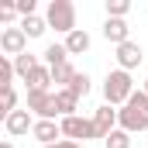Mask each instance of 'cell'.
<instances>
[{
  "mask_svg": "<svg viewBox=\"0 0 148 148\" xmlns=\"http://www.w3.org/2000/svg\"><path fill=\"white\" fill-rule=\"evenodd\" d=\"M24 83H28V90H48V86H52V69L41 62V66H38V69L28 76Z\"/></svg>",
  "mask_w": 148,
  "mask_h": 148,
  "instance_id": "cell-17",
  "label": "cell"
},
{
  "mask_svg": "<svg viewBox=\"0 0 148 148\" xmlns=\"http://www.w3.org/2000/svg\"><path fill=\"white\" fill-rule=\"evenodd\" d=\"M127 107H138V110L148 114V93H145V90H134V93H131V100H127Z\"/></svg>",
  "mask_w": 148,
  "mask_h": 148,
  "instance_id": "cell-23",
  "label": "cell"
},
{
  "mask_svg": "<svg viewBox=\"0 0 148 148\" xmlns=\"http://www.w3.org/2000/svg\"><path fill=\"white\" fill-rule=\"evenodd\" d=\"M59 127H62V138H69V141H79V145H86L90 138H97L93 117H83V114L62 117V121H59Z\"/></svg>",
  "mask_w": 148,
  "mask_h": 148,
  "instance_id": "cell-3",
  "label": "cell"
},
{
  "mask_svg": "<svg viewBox=\"0 0 148 148\" xmlns=\"http://www.w3.org/2000/svg\"><path fill=\"white\" fill-rule=\"evenodd\" d=\"M14 110H17V93H14V86H10V90H3V117L14 114Z\"/></svg>",
  "mask_w": 148,
  "mask_h": 148,
  "instance_id": "cell-24",
  "label": "cell"
},
{
  "mask_svg": "<svg viewBox=\"0 0 148 148\" xmlns=\"http://www.w3.org/2000/svg\"><path fill=\"white\" fill-rule=\"evenodd\" d=\"M0 148H14V141H10V138H7V141H0Z\"/></svg>",
  "mask_w": 148,
  "mask_h": 148,
  "instance_id": "cell-28",
  "label": "cell"
},
{
  "mask_svg": "<svg viewBox=\"0 0 148 148\" xmlns=\"http://www.w3.org/2000/svg\"><path fill=\"white\" fill-rule=\"evenodd\" d=\"M90 45H93V38L86 28H76L73 35H66V48H69V55H83V52H90Z\"/></svg>",
  "mask_w": 148,
  "mask_h": 148,
  "instance_id": "cell-14",
  "label": "cell"
},
{
  "mask_svg": "<svg viewBox=\"0 0 148 148\" xmlns=\"http://www.w3.org/2000/svg\"><path fill=\"white\" fill-rule=\"evenodd\" d=\"M41 59H45V66H48V69L66 66V62H69V48H66V41H52V45H45Z\"/></svg>",
  "mask_w": 148,
  "mask_h": 148,
  "instance_id": "cell-13",
  "label": "cell"
},
{
  "mask_svg": "<svg viewBox=\"0 0 148 148\" xmlns=\"http://www.w3.org/2000/svg\"><path fill=\"white\" fill-rule=\"evenodd\" d=\"M131 93H134V79L131 73H124V69H110L107 79H103V100L110 103V107H127V100H131Z\"/></svg>",
  "mask_w": 148,
  "mask_h": 148,
  "instance_id": "cell-1",
  "label": "cell"
},
{
  "mask_svg": "<svg viewBox=\"0 0 148 148\" xmlns=\"http://www.w3.org/2000/svg\"><path fill=\"white\" fill-rule=\"evenodd\" d=\"M14 17H21V14H17V7H14V3H3V7H0V21H3V24H10Z\"/></svg>",
  "mask_w": 148,
  "mask_h": 148,
  "instance_id": "cell-26",
  "label": "cell"
},
{
  "mask_svg": "<svg viewBox=\"0 0 148 148\" xmlns=\"http://www.w3.org/2000/svg\"><path fill=\"white\" fill-rule=\"evenodd\" d=\"M24 107L35 114V121H55L59 117V110H55V93L52 90H28Z\"/></svg>",
  "mask_w": 148,
  "mask_h": 148,
  "instance_id": "cell-4",
  "label": "cell"
},
{
  "mask_svg": "<svg viewBox=\"0 0 148 148\" xmlns=\"http://www.w3.org/2000/svg\"><path fill=\"white\" fill-rule=\"evenodd\" d=\"M38 66H41V59H38V55H31V52H24V55H17V59H14V73L21 76V79H28Z\"/></svg>",
  "mask_w": 148,
  "mask_h": 148,
  "instance_id": "cell-16",
  "label": "cell"
},
{
  "mask_svg": "<svg viewBox=\"0 0 148 148\" xmlns=\"http://www.w3.org/2000/svg\"><path fill=\"white\" fill-rule=\"evenodd\" d=\"M103 145H107V148H131V134L117 127V131H110V134L103 138Z\"/></svg>",
  "mask_w": 148,
  "mask_h": 148,
  "instance_id": "cell-21",
  "label": "cell"
},
{
  "mask_svg": "<svg viewBox=\"0 0 148 148\" xmlns=\"http://www.w3.org/2000/svg\"><path fill=\"white\" fill-rule=\"evenodd\" d=\"M93 127H97V138H107L110 131H117V107L103 103L93 110Z\"/></svg>",
  "mask_w": 148,
  "mask_h": 148,
  "instance_id": "cell-9",
  "label": "cell"
},
{
  "mask_svg": "<svg viewBox=\"0 0 148 148\" xmlns=\"http://www.w3.org/2000/svg\"><path fill=\"white\" fill-rule=\"evenodd\" d=\"M127 10H131V0H107V17H127Z\"/></svg>",
  "mask_w": 148,
  "mask_h": 148,
  "instance_id": "cell-22",
  "label": "cell"
},
{
  "mask_svg": "<svg viewBox=\"0 0 148 148\" xmlns=\"http://www.w3.org/2000/svg\"><path fill=\"white\" fill-rule=\"evenodd\" d=\"M76 79V69H73V62H66V66H55L52 69V83L59 86V90H66L69 83Z\"/></svg>",
  "mask_w": 148,
  "mask_h": 148,
  "instance_id": "cell-18",
  "label": "cell"
},
{
  "mask_svg": "<svg viewBox=\"0 0 148 148\" xmlns=\"http://www.w3.org/2000/svg\"><path fill=\"white\" fill-rule=\"evenodd\" d=\"M14 7H17V14H21V17H31V14L38 10V3H35V0H17Z\"/></svg>",
  "mask_w": 148,
  "mask_h": 148,
  "instance_id": "cell-25",
  "label": "cell"
},
{
  "mask_svg": "<svg viewBox=\"0 0 148 148\" xmlns=\"http://www.w3.org/2000/svg\"><path fill=\"white\" fill-rule=\"evenodd\" d=\"M141 90H145V93H148V79H145V86H141Z\"/></svg>",
  "mask_w": 148,
  "mask_h": 148,
  "instance_id": "cell-29",
  "label": "cell"
},
{
  "mask_svg": "<svg viewBox=\"0 0 148 148\" xmlns=\"http://www.w3.org/2000/svg\"><path fill=\"white\" fill-rule=\"evenodd\" d=\"M45 148H86V145H79V141H69V138H62V141H55V145H45Z\"/></svg>",
  "mask_w": 148,
  "mask_h": 148,
  "instance_id": "cell-27",
  "label": "cell"
},
{
  "mask_svg": "<svg viewBox=\"0 0 148 148\" xmlns=\"http://www.w3.org/2000/svg\"><path fill=\"white\" fill-rule=\"evenodd\" d=\"M17 28H21L28 38H41L45 31H48V21H45V17H38V14H31V17H21V24H17Z\"/></svg>",
  "mask_w": 148,
  "mask_h": 148,
  "instance_id": "cell-15",
  "label": "cell"
},
{
  "mask_svg": "<svg viewBox=\"0 0 148 148\" xmlns=\"http://www.w3.org/2000/svg\"><path fill=\"white\" fill-rule=\"evenodd\" d=\"M14 59H7V55H0V90H10L14 86Z\"/></svg>",
  "mask_w": 148,
  "mask_h": 148,
  "instance_id": "cell-19",
  "label": "cell"
},
{
  "mask_svg": "<svg viewBox=\"0 0 148 148\" xmlns=\"http://www.w3.org/2000/svg\"><path fill=\"white\" fill-rule=\"evenodd\" d=\"M45 21L59 35H73L76 31V3L73 0H52L48 10H45Z\"/></svg>",
  "mask_w": 148,
  "mask_h": 148,
  "instance_id": "cell-2",
  "label": "cell"
},
{
  "mask_svg": "<svg viewBox=\"0 0 148 148\" xmlns=\"http://www.w3.org/2000/svg\"><path fill=\"white\" fill-rule=\"evenodd\" d=\"M103 38L110 41L114 48L124 45V41H131V28H127V21H121V17H107V21H103Z\"/></svg>",
  "mask_w": 148,
  "mask_h": 148,
  "instance_id": "cell-10",
  "label": "cell"
},
{
  "mask_svg": "<svg viewBox=\"0 0 148 148\" xmlns=\"http://www.w3.org/2000/svg\"><path fill=\"white\" fill-rule=\"evenodd\" d=\"M66 90H73L76 97L83 100V97H90V90H93V79H90L86 73H76V79L69 83V86H66Z\"/></svg>",
  "mask_w": 148,
  "mask_h": 148,
  "instance_id": "cell-20",
  "label": "cell"
},
{
  "mask_svg": "<svg viewBox=\"0 0 148 148\" xmlns=\"http://www.w3.org/2000/svg\"><path fill=\"white\" fill-rule=\"evenodd\" d=\"M117 127L127 131V134H141V131H148V114L138 110V107H121L117 110Z\"/></svg>",
  "mask_w": 148,
  "mask_h": 148,
  "instance_id": "cell-6",
  "label": "cell"
},
{
  "mask_svg": "<svg viewBox=\"0 0 148 148\" xmlns=\"http://www.w3.org/2000/svg\"><path fill=\"white\" fill-rule=\"evenodd\" d=\"M0 52H3L7 59L24 55V52H28V35H24L21 28H3V31H0Z\"/></svg>",
  "mask_w": 148,
  "mask_h": 148,
  "instance_id": "cell-5",
  "label": "cell"
},
{
  "mask_svg": "<svg viewBox=\"0 0 148 148\" xmlns=\"http://www.w3.org/2000/svg\"><path fill=\"white\" fill-rule=\"evenodd\" d=\"M55 110H59V121L62 117H73L79 110V97L73 90H55Z\"/></svg>",
  "mask_w": 148,
  "mask_h": 148,
  "instance_id": "cell-12",
  "label": "cell"
},
{
  "mask_svg": "<svg viewBox=\"0 0 148 148\" xmlns=\"http://www.w3.org/2000/svg\"><path fill=\"white\" fill-rule=\"evenodd\" d=\"M31 138L45 145H55V141H62V127H59V121H35V131H31Z\"/></svg>",
  "mask_w": 148,
  "mask_h": 148,
  "instance_id": "cell-11",
  "label": "cell"
},
{
  "mask_svg": "<svg viewBox=\"0 0 148 148\" xmlns=\"http://www.w3.org/2000/svg\"><path fill=\"white\" fill-rule=\"evenodd\" d=\"M117 69H124V73H131V69H138L141 62H145V48L138 45V41H124V45H117Z\"/></svg>",
  "mask_w": 148,
  "mask_h": 148,
  "instance_id": "cell-7",
  "label": "cell"
},
{
  "mask_svg": "<svg viewBox=\"0 0 148 148\" xmlns=\"http://www.w3.org/2000/svg\"><path fill=\"white\" fill-rule=\"evenodd\" d=\"M3 131L10 134V138H21V134H28V131H35V114L28 110H14V114H7L3 117Z\"/></svg>",
  "mask_w": 148,
  "mask_h": 148,
  "instance_id": "cell-8",
  "label": "cell"
}]
</instances>
